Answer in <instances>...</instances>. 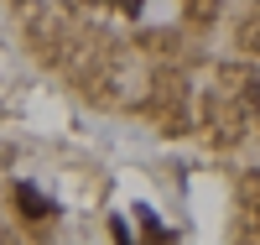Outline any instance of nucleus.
I'll list each match as a JSON object with an SVG mask.
<instances>
[{
  "instance_id": "nucleus-3",
  "label": "nucleus",
  "mask_w": 260,
  "mask_h": 245,
  "mask_svg": "<svg viewBox=\"0 0 260 245\" xmlns=\"http://www.w3.org/2000/svg\"><path fill=\"white\" fill-rule=\"evenodd\" d=\"M125 11H141V0H125Z\"/></svg>"
},
{
  "instance_id": "nucleus-2",
  "label": "nucleus",
  "mask_w": 260,
  "mask_h": 245,
  "mask_svg": "<svg viewBox=\"0 0 260 245\" xmlns=\"http://www.w3.org/2000/svg\"><path fill=\"white\" fill-rule=\"evenodd\" d=\"M110 230H115V245H130V230L120 225V219H115V225H110Z\"/></svg>"
},
{
  "instance_id": "nucleus-1",
  "label": "nucleus",
  "mask_w": 260,
  "mask_h": 245,
  "mask_svg": "<svg viewBox=\"0 0 260 245\" xmlns=\"http://www.w3.org/2000/svg\"><path fill=\"white\" fill-rule=\"evenodd\" d=\"M16 204H21V214H26V219H47V214H52V204H47L31 183H16Z\"/></svg>"
}]
</instances>
